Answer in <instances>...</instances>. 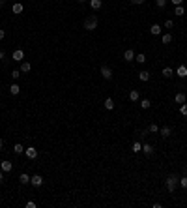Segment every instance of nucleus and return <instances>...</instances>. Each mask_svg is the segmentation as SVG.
<instances>
[{"label": "nucleus", "mask_w": 187, "mask_h": 208, "mask_svg": "<svg viewBox=\"0 0 187 208\" xmlns=\"http://www.w3.org/2000/svg\"><path fill=\"white\" fill-rule=\"evenodd\" d=\"M135 60H137L139 64H144V62H146V54H144V53H139L137 56H135Z\"/></svg>", "instance_id": "5701e85b"}, {"label": "nucleus", "mask_w": 187, "mask_h": 208, "mask_svg": "<svg viewBox=\"0 0 187 208\" xmlns=\"http://www.w3.org/2000/svg\"><path fill=\"white\" fill-rule=\"evenodd\" d=\"M101 77H103L105 81H110V79H112V71H110L109 66H101Z\"/></svg>", "instance_id": "7ed1b4c3"}, {"label": "nucleus", "mask_w": 187, "mask_h": 208, "mask_svg": "<svg viewBox=\"0 0 187 208\" xmlns=\"http://www.w3.org/2000/svg\"><path fill=\"white\" fill-rule=\"evenodd\" d=\"M161 41H163V43H170V41H172V36H170V34H163Z\"/></svg>", "instance_id": "bb28decb"}, {"label": "nucleus", "mask_w": 187, "mask_h": 208, "mask_svg": "<svg viewBox=\"0 0 187 208\" xmlns=\"http://www.w3.org/2000/svg\"><path fill=\"white\" fill-rule=\"evenodd\" d=\"M139 79H140V81H144V83H146V81L150 79V71H146V69H144V71H139Z\"/></svg>", "instance_id": "dca6fc26"}, {"label": "nucleus", "mask_w": 187, "mask_h": 208, "mask_svg": "<svg viewBox=\"0 0 187 208\" xmlns=\"http://www.w3.org/2000/svg\"><path fill=\"white\" fill-rule=\"evenodd\" d=\"M19 77H21V71H19V69H15V71H11V79H13V81H17Z\"/></svg>", "instance_id": "2f4dec72"}, {"label": "nucleus", "mask_w": 187, "mask_h": 208, "mask_svg": "<svg viewBox=\"0 0 187 208\" xmlns=\"http://www.w3.org/2000/svg\"><path fill=\"white\" fill-rule=\"evenodd\" d=\"M19 182H21V184H30V176H28V174H24V172H23V174L19 176Z\"/></svg>", "instance_id": "4be33fe9"}, {"label": "nucleus", "mask_w": 187, "mask_h": 208, "mask_svg": "<svg viewBox=\"0 0 187 208\" xmlns=\"http://www.w3.org/2000/svg\"><path fill=\"white\" fill-rule=\"evenodd\" d=\"M11 2H13V4H15V2H17V0H11Z\"/></svg>", "instance_id": "c03bdc74"}, {"label": "nucleus", "mask_w": 187, "mask_h": 208, "mask_svg": "<svg viewBox=\"0 0 187 208\" xmlns=\"http://www.w3.org/2000/svg\"><path fill=\"white\" fill-rule=\"evenodd\" d=\"M174 99H176V103H180V105H181V103H185V94H183V92H178Z\"/></svg>", "instance_id": "4468645a"}, {"label": "nucleus", "mask_w": 187, "mask_h": 208, "mask_svg": "<svg viewBox=\"0 0 187 208\" xmlns=\"http://www.w3.org/2000/svg\"><path fill=\"white\" fill-rule=\"evenodd\" d=\"M131 150H133L135 154H139V152H142V143H139V141H137V143H133V146H131Z\"/></svg>", "instance_id": "ddd939ff"}, {"label": "nucleus", "mask_w": 187, "mask_h": 208, "mask_svg": "<svg viewBox=\"0 0 187 208\" xmlns=\"http://www.w3.org/2000/svg\"><path fill=\"white\" fill-rule=\"evenodd\" d=\"M174 15H178V17H183V6H176V8H174Z\"/></svg>", "instance_id": "393cba45"}, {"label": "nucleus", "mask_w": 187, "mask_h": 208, "mask_svg": "<svg viewBox=\"0 0 187 208\" xmlns=\"http://www.w3.org/2000/svg\"><path fill=\"white\" fill-rule=\"evenodd\" d=\"M170 2H172L174 6H181V4H183V0H170Z\"/></svg>", "instance_id": "e433bc0d"}, {"label": "nucleus", "mask_w": 187, "mask_h": 208, "mask_svg": "<svg viewBox=\"0 0 187 208\" xmlns=\"http://www.w3.org/2000/svg\"><path fill=\"white\" fill-rule=\"evenodd\" d=\"M23 58H24V51H23V49L13 51V60H15V62H21Z\"/></svg>", "instance_id": "423d86ee"}, {"label": "nucleus", "mask_w": 187, "mask_h": 208, "mask_svg": "<svg viewBox=\"0 0 187 208\" xmlns=\"http://www.w3.org/2000/svg\"><path fill=\"white\" fill-rule=\"evenodd\" d=\"M150 99H142V101H140V107H142V109H150Z\"/></svg>", "instance_id": "c85d7f7f"}, {"label": "nucleus", "mask_w": 187, "mask_h": 208, "mask_svg": "<svg viewBox=\"0 0 187 208\" xmlns=\"http://www.w3.org/2000/svg\"><path fill=\"white\" fill-rule=\"evenodd\" d=\"M2 182H4V174H2V172H0V184H2Z\"/></svg>", "instance_id": "ea45409f"}, {"label": "nucleus", "mask_w": 187, "mask_h": 208, "mask_svg": "<svg viewBox=\"0 0 187 208\" xmlns=\"http://www.w3.org/2000/svg\"><path fill=\"white\" fill-rule=\"evenodd\" d=\"M180 186L183 187V189H187V176H181L180 178Z\"/></svg>", "instance_id": "c756f323"}, {"label": "nucleus", "mask_w": 187, "mask_h": 208, "mask_svg": "<svg viewBox=\"0 0 187 208\" xmlns=\"http://www.w3.org/2000/svg\"><path fill=\"white\" fill-rule=\"evenodd\" d=\"M142 152H144L146 156H151V154H154V146L148 144V143H144V144H142Z\"/></svg>", "instance_id": "9b49d317"}, {"label": "nucleus", "mask_w": 187, "mask_h": 208, "mask_svg": "<svg viewBox=\"0 0 187 208\" xmlns=\"http://www.w3.org/2000/svg\"><path fill=\"white\" fill-rule=\"evenodd\" d=\"M2 146H4V143H2V139H0V150H2Z\"/></svg>", "instance_id": "79ce46f5"}, {"label": "nucleus", "mask_w": 187, "mask_h": 208, "mask_svg": "<svg viewBox=\"0 0 187 208\" xmlns=\"http://www.w3.org/2000/svg\"><path fill=\"white\" fill-rule=\"evenodd\" d=\"M180 113L183 114V116H187V103H181V107H180Z\"/></svg>", "instance_id": "473e14b6"}, {"label": "nucleus", "mask_w": 187, "mask_h": 208, "mask_svg": "<svg viewBox=\"0 0 187 208\" xmlns=\"http://www.w3.org/2000/svg\"><path fill=\"white\" fill-rule=\"evenodd\" d=\"M185 172H187V169H185Z\"/></svg>", "instance_id": "a18cd8bd"}, {"label": "nucleus", "mask_w": 187, "mask_h": 208, "mask_svg": "<svg viewBox=\"0 0 187 208\" xmlns=\"http://www.w3.org/2000/svg\"><path fill=\"white\" fill-rule=\"evenodd\" d=\"M26 208H36V202H34V201H28V202H26Z\"/></svg>", "instance_id": "c9c22d12"}, {"label": "nucleus", "mask_w": 187, "mask_h": 208, "mask_svg": "<svg viewBox=\"0 0 187 208\" xmlns=\"http://www.w3.org/2000/svg\"><path fill=\"white\" fill-rule=\"evenodd\" d=\"M155 6H157V8H161V9H163V8L166 6V0H155Z\"/></svg>", "instance_id": "7c9ffc66"}, {"label": "nucleus", "mask_w": 187, "mask_h": 208, "mask_svg": "<svg viewBox=\"0 0 187 208\" xmlns=\"http://www.w3.org/2000/svg\"><path fill=\"white\" fill-rule=\"evenodd\" d=\"M101 6H103V2H101V0H90V8H92L94 11H95V9H99Z\"/></svg>", "instance_id": "f8f14e48"}, {"label": "nucleus", "mask_w": 187, "mask_h": 208, "mask_svg": "<svg viewBox=\"0 0 187 208\" xmlns=\"http://www.w3.org/2000/svg\"><path fill=\"white\" fill-rule=\"evenodd\" d=\"M79 2H86V0H79Z\"/></svg>", "instance_id": "37998d69"}, {"label": "nucleus", "mask_w": 187, "mask_h": 208, "mask_svg": "<svg viewBox=\"0 0 187 208\" xmlns=\"http://www.w3.org/2000/svg\"><path fill=\"white\" fill-rule=\"evenodd\" d=\"M30 68H32V66H30V62H23V64H21V73H28Z\"/></svg>", "instance_id": "a211bd4d"}, {"label": "nucleus", "mask_w": 187, "mask_h": 208, "mask_svg": "<svg viewBox=\"0 0 187 208\" xmlns=\"http://www.w3.org/2000/svg\"><path fill=\"white\" fill-rule=\"evenodd\" d=\"M95 28H97V17H95V15L86 17V21H84V30H95Z\"/></svg>", "instance_id": "f03ea898"}, {"label": "nucleus", "mask_w": 187, "mask_h": 208, "mask_svg": "<svg viewBox=\"0 0 187 208\" xmlns=\"http://www.w3.org/2000/svg\"><path fill=\"white\" fill-rule=\"evenodd\" d=\"M4 36H6V32H4V30H0V39H4Z\"/></svg>", "instance_id": "4c0bfd02"}, {"label": "nucleus", "mask_w": 187, "mask_h": 208, "mask_svg": "<svg viewBox=\"0 0 187 208\" xmlns=\"http://www.w3.org/2000/svg\"><path fill=\"white\" fill-rule=\"evenodd\" d=\"M124 60H125V62H133V60H135V51L127 49V51L124 53Z\"/></svg>", "instance_id": "0eeeda50"}, {"label": "nucleus", "mask_w": 187, "mask_h": 208, "mask_svg": "<svg viewBox=\"0 0 187 208\" xmlns=\"http://www.w3.org/2000/svg\"><path fill=\"white\" fill-rule=\"evenodd\" d=\"M0 169H2V172H9L13 169V163L11 161H2V163H0Z\"/></svg>", "instance_id": "6e6552de"}, {"label": "nucleus", "mask_w": 187, "mask_h": 208, "mask_svg": "<svg viewBox=\"0 0 187 208\" xmlns=\"http://www.w3.org/2000/svg\"><path fill=\"white\" fill-rule=\"evenodd\" d=\"M24 154H26L28 159H36V158H38V150L34 148V146H30V148H24Z\"/></svg>", "instance_id": "39448f33"}, {"label": "nucleus", "mask_w": 187, "mask_h": 208, "mask_svg": "<svg viewBox=\"0 0 187 208\" xmlns=\"http://www.w3.org/2000/svg\"><path fill=\"white\" fill-rule=\"evenodd\" d=\"M13 152H15L17 156H19V154H23V152H24V146H23L21 143H17V144L13 146Z\"/></svg>", "instance_id": "f3484780"}, {"label": "nucleus", "mask_w": 187, "mask_h": 208, "mask_svg": "<svg viewBox=\"0 0 187 208\" xmlns=\"http://www.w3.org/2000/svg\"><path fill=\"white\" fill-rule=\"evenodd\" d=\"M9 92H11L13 96H17L19 92H21V88H19V84H15V83H13L11 86H9Z\"/></svg>", "instance_id": "6ab92c4d"}, {"label": "nucleus", "mask_w": 187, "mask_h": 208, "mask_svg": "<svg viewBox=\"0 0 187 208\" xmlns=\"http://www.w3.org/2000/svg\"><path fill=\"white\" fill-rule=\"evenodd\" d=\"M178 184H180V178H178L176 174H169V178H166V182H165V186H166V189H169V193H172Z\"/></svg>", "instance_id": "f257e3e1"}, {"label": "nucleus", "mask_w": 187, "mask_h": 208, "mask_svg": "<svg viewBox=\"0 0 187 208\" xmlns=\"http://www.w3.org/2000/svg\"><path fill=\"white\" fill-rule=\"evenodd\" d=\"M30 184H32L34 187H39L43 184V176L41 174H34V176H30Z\"/></svg>", "instance_id": "20e7f679"}, {"label": "nucleus", "mask_w": 187, "mask_h": 208, "mask_svg": "<svg viewBox=\"0 0 187 208\" xmlns=\"http://www.w3.org/2000/svg\"><path fill=\"white\" fill-rule=\"evenodd\" d=\"M150 32L154 34V36H159V34H161V26H159V24H154V26L150 28Z\"/></svg>", "instance_id": "aec40b11"}, {"label": "nucleus", "mask_w": 187, "mask_h": 208, "mask_svg": "<svg viewBox=\"0 0 187 208\" xmlns=\"http://www.w3.org/2000/svg\"><path fill=\"white\" fill-rule=\"evenodd\" d=\"M103 105H105V109H107V111H112V109H114V101L110 99V98L105 99V103H103Z\"/></svg>", "instance_id": "2eb2a0df"}, {"label": "nucleus", "mask_w": 187, "mask_h": 208, "mask_svg": "<svg viewBox=\"0 0 187 208\" xmlns=\"http://www.w3.org/2000/svg\"><path fill=\"white\" fill-rule=\"evenodd\" d=\"M159 133H161V137H169L170 135V128H166V126L165 128H159Z\"/></svg>", "instance_id": "b1692460"}, {"label": "nucleus", "mask_w": 187, "mask_h": 208, "mask_svg": "<svg viewBox=\"0 0 187 208\" xmlns=\"http://www.w3.org/2000/svg\"><path fill=\"white\" fill-rule=\"evenodd\" d=\"M148 129H150V133H157V131H159V126L154 122V124H150V128H148Z\"/></svg>", "instance_id": "cd10ccee"}, {"label": "nucleus", "mask_w": 187, "mask_h": 208, "mask_svg": "<svg viewBox=\"0 0 187 208\" xmlns=\"http://www.w3.org/2000/svg\"><path fill=\"white\" fill-rule=\"evenodd\" d=\"M129 99L131 101H139V90H131V92H129Z\"/></svg>", "instance_id": "412c9836"}, {"label": "nucleus", "mask_w": 187, "mask_h": 208, "mask_svg": "<svg viewBox=\"0 0 187 208\" xmlns=\"http://www.w3.org/2000/svg\"><path fill=\"white\" fill-rule=\"evenodd\" d=\"M176 75H178V77H181V79H185V77H187V68H185V66H180V68L176 69Z\"/></svg>", "instance_id": "1a4fd4ad"}, {"label": "nucleus", "mask_w": 187, "mask_h": 208, "mask_svg": "<svg viewBox=\"0 0 187 208\" xmlns=\"http://www.w3.org/2000/svg\"><path fill=\"white\" fill-rule=\"evenodd\" d=\"M131 4H133V6H140V4H144L146 0H129Z\"/></svg>", "instance_id": "72a5a7b5"}, {"label": "nucleus", "mask_w": 187, "mask_h": 208, "mask_svg": "<svg viewBox=\"0 0 187 208\" xmlns=\"http://www.w3.org/2000/svg\"><path fill=\"white\" fill-rule=\"evenodd\" d=\"M174 75V71L170 68H163V77H172Z\"/></svg>", "instance_id": "a878e982"}, {"label": "nucleus", "mask_w": 187, "mask_h": 208, "mask_svg": "<svg viewBox=\"0 0 187 208\" xmlns=\"http://www.w3.org/2000/svg\"><path fill=\"white\" fill-rule=\"evenodd\" d=\"M165 26H166V28H172V26H174V21H170V19H166V21H165Z\"/></svg>", "instance_id": "f704fd0d"}, {"label": "nucleus", "mask_w": 187, "mask_h": 208, "mask_svg": "<svg viewBox=\"0 0 187 208\" xmlns=\"http://www.w3.org/2000/svg\"><path fill=\"white\" fill-rule=\"evenodd\" d=\"M4 2H6V0H0V8H2V6H4Z\"/></svg>", "instance_id": "a19ab883"}, {"label": "nucleus", "mask_w": 187, "mask_h": 208, "mask_svg": "<svg viewBox=\"0 0 187 208\" xmlns=\"http://www.w3.org/2000/svg\"><path fill=\"white\" fill-rule=\"evenodd\" d=\"M4 60V51H0V62Z\"/></svg>", "instance_id": "58836bf2"}, {"label": "nucleus", "mask_w": 187, "mask_h": 208, "mask_svg": "<svg viewBox=\"0 0 187 208\" xmlns=\"http://www.w3.org/2000/svg\"><path fill=\"white\" fill-rule=\"evenodd\" d=\"M11 9H13V13H15V15H19V13H23V9H24V6H23L21 2H15Z\"/></svg>", "instance_id": "9d476101"}]
</instances>
